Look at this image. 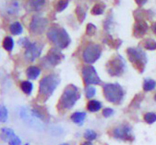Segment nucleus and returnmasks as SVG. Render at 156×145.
<instances>
[{"label":"nucleus","mask_w":156,"mask_h":145,"mask_svg":"<svg viewBox=\"0 0 156 145\" xmlns=\"http://www.w3.org/2000/svg\"><path fill=\"white\" fill-rule=\"evenodd\" d=\"M151 31H152V32L156 35V21L153 22V23L151 24Z\"/></svg>","instance_id":"obj_40"},{"label":"nucleus","mask_w":156,"mask_h":145,"mask_svg":"<svg viewBox=\"0 0 156 145\" xmlns=\"http://www.w3.org/2000/svg\"><path fill=\"white\" fill-rule=\"evenodd\" d=\"M96 95V88L93 85H88L85 87V96L87 98H92Z\"/></svg>","instance_id":"obj_33"},{"label":"nucleus","mask_w":156,"mask_h":145,"mask_svg":"<svg viewBox=\"0 0 156 145\" xmlns=\"http://www.w3.org/2000/svg\"><path fill=\"white\" fill-rule=\"evenodd\" d=\"M30 112H32V115L34 117H35L41 120H44V119L46 117V114L42 107H34L32 108V110H30Z\"/></svg>","instance_id":"obj_22"},{"label":"nucleus","mask_w":156,"mask_h":145,"mask_svg":"<svg viewBox=\"0 0 156 145\" xmlns=\"http://www.w3.org/2000/svg\"><path fill=\"white\" fill-rule=\"evenodd\" d=\"M60 145H69V144H68V143H62V144H60Z\"/></svg>","instance_id":"obj_43"},{"label":"nucleus","mask_w":156,"mask_h":145,"mask_svg":"<svg viewBox=\"0 0 156 145\" xmlns=\"http://www.w3.org/2000/svg\"><path fill=\"white\" fill-rule=\"evenodd\" d=\"M7 11L10 15H14V14L18 13L19 12V3L16 2V1L11 2V4L9 7V8L7 9Z\"/></svg>","instance_id":"obj_36"},{"label":"nucleus","mask_w":156,"mask_h":145,"mask_svg":"<svg viewBox=\"0 0 156 145\" xmlns=\"http://www.w3.org/2000/svg\"><path fill=\"white\" fill-rule=\"evenodd\" d=\"M102 108V103L98 100H90L87 104V109L90 112H97Z\"/></svg>","instance_id":"obj_24"},{"label":"nucleus","mask_w":156,"mask_h":145,"mask_svg":"<svg viewBox=\"0 0 156 145\" xmlns=\"http://www.w3.org/2000/svg\"><path fill=\"white\" fill-rule=\"evenodd\" d=\"M143 120L147 124H152V123L156 122V114L153 112H148V113L144 114Z\"/></svg>","instance_id":"obj_32"},{"label":"nucleus","mask_w":156,"mask_h":145,"mask_svg":"<svg viewBox=\"0 0 156 145\" xmlns=\"http://www.w3.org/2000/svg\"><path fill=\"white\" fill-rule=\"evenodd\" d=\"M81 145H92V143H91V141H88V140H86V141L82 142V143H81Z\"/></svg>","instance_id":"obj_42"},{"label":"nucleus","mask_w":156,"mask_h":145,"mask_svg":"<svg viewBox=\"0 0 156 145\" xmlns=\"http://www.w3.org/2000/svg\"><path fill=\"white\" fill-rule=\"evenodd\" d=\"M63 59L64 55L62 53L61 50L56 47H53L48 51L47 54L42 58L41 65L44 69H51L60 64Z\"/></svg>","instance_id":"obj_6"},{"label":"nucleus","mask_w":156,"mask_h":145,"mask_svg":"<svg viewBox=\"0 0 156 145\" xmlns=\"http://www.w3.org/2000/svg\"><path fill=\"white\" fill-rule=\"evenodd\" d=\"M18 44L20 47H22L23 49H27L28 47L30 46V44H32V41H30V39L28 37H22V38H20L18 41Z\"/></svg>","instance_id":"obj_34"},{"label":"nucleus","mask_w":156,"mask_h":145,"mask_svg":"<svg viewBox=\"0 0 156 145\" xmlns=\"http://www.w3.org/2000/svg\"><path fill=\"white\" fill-rule=\"evenodd\" d=\"M105 4L103 3V2H99V3H96L94 4V6L92 7L90 12L92 15H94V16H99V15H102L104 14L105 10Z\"/></svg>","instance_id":"obj_23"},{"label":"nucleus","mask_w":156,"mask_h":145,"mask_svg":"<svg viewBox=\"0 0 156 145\" xmlns=\"http://www.w3.org/2000/svg\"><path fill=\"white\" fill-rule=\"evenodd\" d=\"M102 55V47L100 44L90 42L88 43L82 51L81 58L85 64L90 65V64H94Z\"/></svg>","instance_id":"obj_7"},{"label":"nucleus","mask_w":156,"mask_h":145,"mask_svg":"<svg viewBox=\"0 0 156 145\" xmlns=\"http://www.w3.org/2000/svg\"><path fill=\"white\" fill-rule=\"evenodd\" d=\"M42 51H43V46L41 43L37 41L32 42L30 47L24 50V53H23L24 59L29 63H34L41 56Z\"/></svg>","instance_id":"obj_12"},{"label":"nucleus","mask_w":156,"mask_h":145,"mask_svg":"<svg viewBox=\"0 0 156 145\" xmlns=\"http://www.w3.org/2000/svg\"><path fill=\"white\" fill-rule=\"evenodd\" d=\"M41 72H42V70L38 66L30 65L26 70V75H27L28 79H30V80H35L40 76Z\"/></svg>","instance_id":"obj_16"},{"label":"nucleus","mask_w":156,"mask_h":145,"mask_svg":"<svg viewBox=\"0 0 156 145\" xmlns=\"http://www.w3.org/2000/svg\"><path fill=\"white\" fill-rule=\"evenodd\" d=\"M9 145H21V139L15 135L13 138H11L9 141Z\"/></svg>","instance_id":"obj_39"},{"label":"nucleus","mask_w":156,"mask_h":145,"mask_svg":"<svg viewBox=\"0 0 156 145\" xmlns=\"http://www.w3.org/2000/svg\"><path fill=\"white\" fill-rule=\"evenodd\" d=\"M15 131L11 128L3 127L0 129V140L4 142H9L11 138L15 136Z\"/></svg>","instance_id":"obj_15"},{"label":"nucleus","mask_w":156,"mask_h":145,"mask_svg":"<svg viewBox=\"0 0 156 145\" xmlns=\"http://www.w3.org/2000/svg\"><path fill=\"white\" fill-rule=\"evenodd\" d=\"M80 97V92L75 84H69L62 93L56 105L57 110L60 113H65L71 109L76 102Z\"/></svg>","instance_id":"obj_2"},{"label":"nucleus","mask_w":156,"mask_h":145,"mask_svg":"<svg viewBox=\"0 0 156 145\" xmlns=\"http://www.w3.org/2000/svg\"><path fill=\"white\" fill-rule=\"evenodd\" d=\"M81 76L83 83L86 86L93 85V84H100L102 83L96 69L94 66L86 64L81 69Z\"/></svg>","instance_id":"obj_10"},{"label":"nucleus","mask_w":156,"mask_h":145,"mask_svg":"<svg viewBox=\"0 0 156 145\" xmlns=\"http://www.w3.org/2000/svg\"><path fill=\"white\" fill-rule=\"evenodd\" d=\"M112 24H113V16H112V14H110L109 16H107V18H105V23H104L105 30L106 31H108L110 28H112Z\"/></svg>","instance_id":"obj_37"},{"label":"nucleus","mask_w":156,"mask_h":145,"mask_svg":"<svg viewBox=\"0 0 156 145\" xmlns=\"http://www.w3.org/2000/svg\"><path fill=\"white\" fill-rule=\"evenodd\" d=\"M9 32L12 35H15V36L20 35L23 32V26L20 21H15V22H13V23H11L9 25Z\"/></svg>","instance_id":"obj_19"},{"label":"nucleus","mask_w":156,"mask_h":145,"mask_svg":"<svg viewBox=\"0 0 156 145\" xmlns=\"http://www.w3.org/2000/svg\"><path fill=\"white\" fill-rule=\"evenodd\" d=\"M85 119H86V113L82 112V111L74 112L70 116V120L73 121V123H75L77 125H80V126H81L83 124Z\"/></svg>","instance_id":"obj_17"},{"label":"nucleus","mask_w":156,"mask_h":145,"mask_svg":"<svg viewBox=\"0 0 156 145\" xmlns=\"http://www.w3.org/2000/svg\"><path fill=\"white\" fill-rule=\"evenodd\" d=\"M24 145H30V143H25Z\"/></svg>","instance_id":"obj_45"},{"label":"nucleus","mask_w":156,"mask_h":145,"mask_svg":"<svg viewBox=\"0 0 156 145\" xmlns=\"http://www.w3.org/2000/svg\"><path fill=\"white\" fill-rule=\"evenodd\" d=\"M60 84V77L55 73L44 75L39 83V90L37 99L41 102H45L54 94Z\"/></svg>","instance_id":"obj_1"},{"label":"nucleus","mask_w":156,"mask_h":145,"mask_svg":"<svg viewBox=\"0 0 156 145\" xmlns=\"http://www.w3.org/2000/svg\"><path fill=\"white\" fill-rule=\"evenodd\" d=\"M103 91L105 97L110 103L115 105H119L122 103L125 96V91L118 83L105 84L103 85Z\"/></svg>","instance_id":"obj_4"},{"label":"nucleus","mask_w":156,"mask_h":145,"mask_svg":"<svg viewBox=\"0 0 156 145\" xmlns=\"http://www.w3.org/2000/svg\"><path fill=\"white\" fill-rule=\"evenodd\" d=\"M9 120V110L5 105H0V123H6Z\"/></svg>","instance_id":"obj_29"},{"label":"nucleus","mask_w":156,"mask_h":145,"mask_svg":"<svg viewBox=\"0 0 156 145\" xmlns=\"http://www.w3.org/2000/svg\"><path fill=\"white\" fill-rule=\"evenodd\" d=\"M14 40L12 37L10 36H7L4 38L3 41H2V46L3 48L7 51H11L14 49Z\"/></svg>","instance_id":"obj_27"},{"label":"nucleus","mask_w":156,"mask_h":145,"mask_svg":"<svg viewBox=\"0 0 156 145\" xmlns=\"http://www.w3.org/2000/svg\"><path fill=\"white\" fill-rule=\"evenodd\" d=\"M136 3L139 5V6H143L147 3V0H142V1H140V0H137Z\"/></svg>","instance_id":"obj_41"},{"label":"nucleus","mask_w":156,"mask_h":145,"mask_svg":"<svg viewBox=\"0 0 156 145\" xmlns=\"http://www.w3.org/2000/svg\"><path fill=\"white\" fill-rule=\"evenodd\" d=\"M104 41L109 47H111L113 49H115V50H117L121 46V44H122V41L121 40H119V39H115H115H113V37L111 35H107L106 38L104 40Z\"/></svg>","instance_id":"obj_20"},{"label":"nucleus","mask_w":156,"mask_h":145,"mask_svg":"<svg viewBox=\"0 0 156 145\" xmlns=\"http://www.w3.org/2000/svg\"><path fill=\"white\" fill-rule=\"evenodd\" d=\"M106 69L111 76H121L127 69L126 62L121 55H115L107 62Z\"/></svg>","instance_id":"obj_8"},{"label":"nucleus","mask_w":156,"mask_h":145,"mask_svg":"<svg viewBox=\"0 0 156 145\" xmlns=\"http://www.w3.org/2000/svg\"><path fill=\"white\" fill-rule=\"evenodd\" d=\"M134 18L136 20H145V18H151L153 17L152 12L151 10H143V9H137L134 11Z\"/></svg>","instance_id":"obj_18"},{"label":"nucleus","mask_w":156,"mask_h":145,"mask_svg":"<svg viewBox=\"0 0 156 145\" xmlns=\"http://www.w3.org/2000/svg\"><path fill=\"white\" fill-rule=\"evenodd\" d=\"M47 39L55 45L56 48L62 50L69 47L71 42V39L64 28L59 25H52L46 32Z\"/></svg>","instance_id":"obj_3"},{"label":"nucleus","mask_w":156,"mask_h":145,"mask_svg":"<svg viewBox=\"0 0 156 145\" xmlns=\"http://www.w3.org/2000/svg\"><path fill=\"white\" fill-rule=\"evenodd\" d=\"M127 55L129 62L132 64L133 67L140 74L143 73V71L145 70L146 67V64H147V55L145 53V51L138 47V48H129L127 50Z\"/></svg>","instance_id":"obj_5"},{"label":"nucleus","mask_w":156,"mask_h":145,"mask_svg":"<svg viewBox=\"0 0 156 145\" xmlns=\"http://www.w3.org/2000/svg\"><path fill=\"white\" fill-rule=\"evenodd\" d=\"M141 45L144 49L149 51H154L156 50V41L152 39H146L142 41Z\"/></svg>","instance_id":"obj_30"},{"label":"nucleus","mask_w":156,"mask_h":145,"mask_svg":"<svg viewBox=\"0 0 156 145\" xmlns=\"http://www.w3.org/2000/svg\"><path fill=\"white\" fill-rule=\"evenodd\" d=\"M20 89L25 95H30L34 90V84L29 80L22 81L20 83Z\"/></svg>","instance_id":"obj_21"},{"label":"nucleus","mask_w":156,"mask_h":145,"mask_svg":"<svg viewBox=\"0 0 156 145\" xmlns=\"http://www.w3.org/2000/svg\"><path fill=\"white\" fill-rule=\"evenodd\" d=\"M69 4V1H68V0H59V1H56L55 3V10L56 12H62L64 11L68 6Z\"/></svg>","instance_id":"obj_28"},{"label":"nucleus","mask_w":156,"mask_h":145,"mask_svg":"<svg viewBox=\"0 0 156 145\" xmlns=\"http://www.w3.org/2000/svg\"><path fill=\"white\" fill-rule=\"evenodd\" d=\"M112 136L115 139L121 140L124 141H132L134 140V135L132 133V128L127 124H121L112 130Z\"/></svg>","instance_id":"obj_11"},{"label":"nucleus","mask_w":156,"mask_h":145,"mask_svg":"<svg viewBox=\"0 0 156 145\" xmlns=\"http://www.w3.org/2000/svg\"><path fill=\"white\" fill-rule=\"evenodd\" d=\"M154 100L156 101V94H155V96H154Z\"/></svg>","instance_id":"obj_44"},{"label":"nucleus","mask_w":156,"mask_h":145,"mask_svg":"<svg viewBox=\"0 0 156 145\" xmlns=\"http://www.w3.org/2000/svg\"><path fill=\"white\" fill-rule=\"evenodd\" d=\"M97 31V28L94 24L92 23H88L87 24V27H86V34L88 36H92L94 35L95 32Z\"/></svg>","instance_id":"obj_35"},{"label":"nucleus","mask_w":156,"mask_h":145,"mask_svg":"<svg viewBox=\"0 0 156 145\" xmlns=\"http://www.w3.org/2000/svg\"><path fill=\"white\" fill-rule=\"evenodd\" d=\"M83 137H84L88 141H91V140H96V138H97V133H96V131H94L93 130L88 129V130H85V132H84V134H83Z\"/></svg>","instance_id":"obj_31"},{"label":"nucleus","mask_w":156,"mask_h":145,"mask_svg":"<svg viewBox=\"0 0 156 145\" xmlns=\"http://www.w3.org/2000/svg\"><path fill=\"white\" fill-rule=\"evenodd\" d=\"M48 28V20L40 14H34L29 24V31L32 34L41 35Z\"/></svg>","instance_id":"obj_9"},{"label":"nucleus","mask_w":156,"mask_h":145,"mask_svg":"<svg viewBox=\"0 0 156 145\" xmlns=\"http://www.w3.org/2000/svg\"><path fill=\"white\" fill-rule=\"evenodd\" d=\"M75 12H76V15H77V18H78L79 21L80 23H82L84 21V19L86 18V16H87L86 9L80 4H78L77 7H76Z\"/></svg>","instance_id":"obj_26"},{"label":"nucleus","mask_w":156,"mask_h":145,"mask_svg":"<svg viewBox=\"0 0 156 145\" xmlns=\"http://www.w3.org/2000/svg\"><path fill=\"white\" fill-rule=\"evenodd\" d=\"M114 113H115V110L113 108H111V107H105L102 111V114H103V116H104L105 118L112 117V116L114 115Z\"/></svg>","instance_id":"obj_38"},{"label":"nucleus","mask_w":156,"mask_h":145,"mask_svg":"<svg viewBox=\"0 0 156 145\" xmlns=\"http://www.w3.org/2000/svg\"><path fill=\"white\" fill-rule=\"evenodd\" d=\"M148 31V24L145 20H136L133 26V36L135 38H142Z\"/></svg>","instance_id":"obj_13"},{"label":"nucleus","mask_w":156,"mask_h":145,"mask_svg":"<svg viewBox=\"0 0 156 145\" xmlns=\"http://www.w3.org/2000/svg\"><path fill=\"white\" fill-rule=\"evenodd\" d=\"M45 1H41V0H35V1H28L26 2L25 8L30 12H37L40 11L41 8L44 6Z\"/></svg>","instance_id":"obj_14"},{"label":"nucleus","mask_w":156,"mask_h":145,"mask_svg":"<svg viewBox=\"0 0 156 145\" xmlns=\"http://www.w3.org/2000/svg\"><path fill=\"white\" fill-rule=\"evenodd\" d=\"M156 87V82L151 79V78H146L143 81V84H142V88L144 91L148 92V91H152L154 90Z\"/></svg>","instance_id":"obj_25"}]
</instances>
